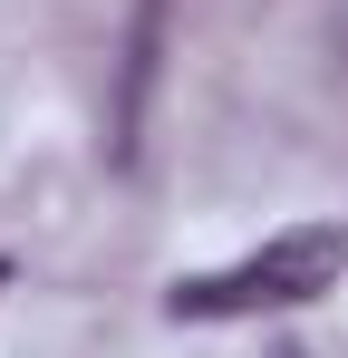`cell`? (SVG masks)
I'll return each mask as SVG.
<instances>
[{"mask_svg":"<svg viewBox=\"0 0 348 358\" xmlns=\"http://www.w3.org/2000/svg\"><path fill=\"white\" fill-rule=\"evenodd\" d=\"M155 39H165V0L136 10V49H126V117H116V145H136V107H145V78H155Z\"/></svg>","mask_w":348,"mask_h":358,"instance_id":"cell-2","label":"cell"},{"mask_svg":"<svg viewBox=\"0 0 348 358\" xmlns=\"http://www.w3.org/2000/svg\"><path fill=\"white\" fill-rule=\"evenodd\" d=\"M348 281V223H300V233L242 252L232 271H203V281H174V320H252V310H300V300L339 291Z\"/></svg>","mask_w":348,"mask_h":358,"instance_id":"cell-1","label":"cell"}]
</instances>
